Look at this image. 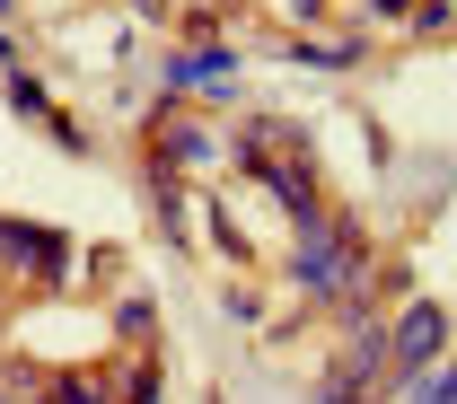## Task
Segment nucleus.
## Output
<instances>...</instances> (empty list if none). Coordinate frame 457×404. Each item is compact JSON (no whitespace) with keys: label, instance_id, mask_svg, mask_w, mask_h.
<instances>
[{"label":"nucleus","instance_id":"1","mask_svg":"<svg viewBox=\"0 0 457 404\" xmlns=\"http://www.w3.org/2000/svg\"><path fill=\"white\" fill-rule=\"evenodd\" d=\"M396 351H404V360H431V351H440V317H431V308H413V317H404V334H396Z\"/></svg>","mask_w":457,"mask_h":404}]
</instances>
